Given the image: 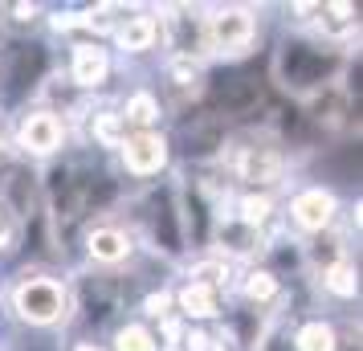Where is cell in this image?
<instances>
[{
  "label": "cell",
  "mask_w": 363,
  "mask_h": 351,
  "mask_svg": "<svg viewBox=\"0 0 363 351\" xmlns=\"http://www.w3.org/2000/svg\"><path fill=\"white\" fill-rule=\"evenodd\" d=\"M241 294H245L249 302H269L274 294H278V274H269V269H249L245 282H241Z\"/></svg>",
  "instance_id": "ffe728a7"
},
{
  "label": "cell",
  "mask_w": 363,
  "mask_h": 351,
  "mask_svg": "<svg viewBox=\"0 0 363 351\" xmlns=\"http://www.w3.org/2000/svg\"><path fill=\"white\" fill-rule=\"evenodd\" d=\"M115 41L123 53H147L155 50L160 41V21L147 17V13H135V17H123L115 25Z\"/></svg>",
  "instance_id": "8fae6325"
},
{
  "label": "cell",
  "mask_w": 363,
  "mask_h": 351,
  "mask_svg": "<svg viewBox=\"0 0 363 351\" xmlns=\"http://www.w3.org/2000/svg\"><path fill=\"white\" fill-rule=\"evenodd\" d=\"M220 164H229V172L245 184H278L281 176V155L269 143H229L220 151Z\"/></svg>",
  "instance_id": "277c9868"
},
{
  "label": "cell",
  "mask_w": 363,
  "mask_h": 351,
  "mask_svg": "<svg viewBox=\"0 0 363 351\" xmlns=\"http://www.w3.org/2000/svg\"><path fill=\"white\" fill-rule=\"evenodd\" d=\"M90 135H94V143H99V147L118 151L123 143H127V135H131V127H127V118H123V111H99V115L90 118Z\"/></svg>",
  "instance_id": "4fadbf2b"
},
{
  "label": "cell",
  "mask_w": 363,
  "mask_h": 351,
  "mask_svg": "<svg viewBox=\"0 0 363 351\" xmlns=\"http://www.w3.org/2000/svg\"><path fill=\"white\" fill-rule=\"evenodd\" d=\"M200 41L213 57H245L257 41V13L249 4H216L200 21Z\"/></svg>",
  "instance_id": "7a4b0ae2"
},
{
  "label": "cell",
  "mask_w": 363,
  "mask_h": 351,
  "mask_svg": "<svg viewBox=\"0 0 363 351\" xmlns=\"http://www.w3.org/2000/svg\"><path fill=\"white\" fill-rule=\"evenodd\" d=\"M69 306L74 302H69L66 286L57 282V278L37 274V269H25L21 282L13 286V311L29 327H57V323H66Z\"/></svg>",
  "instance_id": "3957f363"
},
{
  "label": "cell",
  "mask_w": 363,
  "mask_h": 351,
  "mask_svg": "<svg viewBox=\"0 0 363 351\" xmlns=\"http://www.w3.org/2000/svg\"><path fill=\"white\" fill-rule=\"evenodd\" d=\"M118 155H123V167L131 176L147 180V176H160L167 167L172 147H167V139L160 131H135V135H127V143L118 147Z\"/></svg>",
  "instance_id": "8992f818"
},
{
  "label": "cell",
  "mask_w": 363,
  "mask_h": 351,
  "mask_svg": "<svg viewBox=\"0 0 363 351\" xmlns=\"http://www.w3.org/2000/svg\"><path fill=\"white\" fill-rule=\"evenodd\" d=\"M176 306L184 311V318H213L220 311V294L204 282H184L176 294Z\"/></svg>",
  "instance_id": "7c38bea8"
},
{
  "label": "cell",
  "mask_w": 363,
  "mask_h": 351,
  "mask_svg": "<svg viewBox=\"0 0 363 351\" xmlns=\"http://www.w3.org/2000/svg\"><path fill=\"white\" fill-rule=\"evenodd\" d=\"M269 213H274V201H269L265 192H245V196L237 201V213H233V217L241 221V225H249V229H262L265 221H269Z\"/></svg>",
  "instance_id": "ac0fdd59"
},
{
  "label": "cell",
  "mask_w": 363,
  "mask_h": 351,
  "mask_svg": "<svg viewBox=\"0 0 363 351\" xmlns=\"http://www.w3.org/2000/svg\"><path fill=\"white\" fill-rule=\"evenodd\" d=\"M323 286H327L335 299H355L359 294V269L351 266L347 257H339V262H330L323 269Z\"/></svg>",
  "instance_id": "2e32d148"
},
{
  "label": "cell",
  "mask_w": 363,
  "mask_h": 351,
  "mask_svg": "<svg viewBox=\"0 0 363 351\" xmlns=\"http://www.w3.org/2000/svg\"><path fill=\"white\" fill-rule=\"evenodd\" d=\"M213 241L220 253H233V257H257V253L265 250V237H262V229H249V225H241L237 217H216V225H213Z\"/></svg>",
  "instance_id": "ba28073f"
},
{
  "label": "cell",
  "mask_w": 363,
  "mask_h": 351,
  "mask_svg": "<svg viewBox=\"0 0 363 351\" xmlns=\"http://www.w3.org/2000/svg\"><path fill=\"white\" fill-rule=\"evenodd\" d=\"M74 351H102V347H99V343H78Z\"/></svg>",
  "instance_id": "cb8c5ba5"
},
{
  "label": "cell",
  "mask_w": 363,
  "mask_h": 351,
  "mask_svg": "<svg viewBox=\"0 0 363 351\" xmlns=\"http://www.w3.org/2000/svg\"><path fill=\"white\" fill-rule=\"evenodd\" d=\"M208 351H225V347H220V343H213V347H208Z\"/></svg>",
  "instance_id": "d4e9b609"
},
{
  "label": "cell",
  "mask_w": 363,
  "mask_h": 351,
  "mask_svg": "<svg viewBox=\"0 0 363 351\" xmlns=\"http://www.w3.org/2000/svg\"><path fill=\"white\" fill-rule=\"evenodd\" d=\"M115 351H160V339L143 323H123L115 331Z\"/></svg>",
  "instance_id": "d6986e66"
},
{
  "label": "cell",
  "mask_w": 363,
  "mask_h": 351,
  "mask_svg": "<svg viewBox=\"0 0 363 351\" xmlns=\"http://www.w3.org/2000/svg\"><path fill=\"white\" fill-rule=\"evenodd\" d=\"M167 78H172V86L176 90H192L196 94L200 90V82H204V69H200V62H192V53H176L172 62H167Z\"/></svg>",
  "instance_id": "e0dca14e"
},
{
  "label": "cell",
  "mask_w": 363,
  "mask_h": 351,
  "mask_svg": "<svg viewBox=\"0 0 363 351\" xmlns=\"http://www.w3.org/2000/svg\"><path fill=\"white\" fill-rule=\"evenodd\" d=\"M167 306H172V294H164V290H160V294H147V299H143V311H147L151 318H164V315H172Z\"/></svg>",
  "instance_id": "7402d4cb"
},
{
  "label": "cell",
  "mask_w": 363,
  "mask_h": 351,
  "mask_svg": "<svg viewBox=\"0 0 363 351\" xmlns=\"http://www.w3.org/2000/svg\"><path fill=\"white\" fill-rule=\"evenodd\" d=\"M111 74V53L102 50L99 41H78L74 45V57H69V78L82 90H99Z\"/></svg>",
  "instance_id": "9c48e42d"
},
{
  "label": "cell",
  "mask_w": 363,
  "mask_h": 351,
  "mask_svg": "<svg viewBox=\"0 0 363 351\" xmlns=\"http://www.w3.org/2000/svg\"><path fill=\"white\" fill-rule=\"evenodd\" d=\"M123 118H127V127H135V131H151V127L160 123V99H155L151 90H139V94L127 99Z\"/></svg>",
  "instance_id": "9a60e30c"
},
{
  "label": "cell",
  "mask_w": 363,
  "mask_h": 351,
  "mask_svg": "<svg viewBox=\"0 0 363 351\" xmlns=\"http://www.w3.org/2000/svg\"><path fill=\"white\" fill-rule=\"evenodd\" d=\"M62 143H66V123L53 115V111H29L17 123V147L25 155L45 160V155H57Z\"/></svg>",
  "instance_id": "5b68a950"
},
{
  "label": "cell",
  "mask_w": 363,
  "mask_h": 351,
  "mask_svg": "<svg viewBox=\"0 0 363 351\" xmlns=\"http://www.w3.org/2000/svg\"><path fill=\"white\" fill-rule=\"evenodd\" d=\"M21 241V217L0 201V253H13Z\"/></svg>",
  "instance_id": "44dd1931"
},
{
  "label": "cell",
  "mask_w": 363,
  "mask_h": 351,
  "mask_svg": "<svg viewBox=\"0 0 363 351\" xmlns=\"http://www.w3.org/2000/svg\"><path fill=\"white\" fill-rule=\"evenodd\" d=\"M343 69L347 53L335 41H318V37H286L278 57H274V78L281 82V90H290L294 99L306 102L330 90Z\"/></svg>",
  "instance_id": "6da1fadb"
},
{
  "label": "cell",
  "mask_w": 363,
  "mask_h": 351,
  "mask_svg": "<svg viewBox=\"0 0 363 351\" xmlns=\"http://www.w3.org/2000/svg\"><path fill=\"white\" fill-rule=\"evenodd\" d=\"M335 217H339V201L330 188H302L290 201V221L302 233H327Z\"/></svg>",
  "instance_id": "52a82bcc"
},
{
  "label": "cell",
  "mask_w": 363,
  "mask_h": 351,
  "mask_svg": "<svg viewBox=\"0 0 363 351\" xmlns=\"http://www.w3.org/2000/svg\"><path fill=\"white\" fill-rule=\"evenodd\" d=\"M131 233H123L115 225H99V229H90L86 233V253H90V262H99V266H118V262H127L131 257Z\"/></svg>",
  "instance_id": "30bf717a"
},
{
  "label": "cell",
  "mask_w": 363,
  "mask_h": 351,
  "mask_svg": "<svg viewBox=\"0 0 363 351\" xmlns=\"http://www.w3.org/2000/svg\"><path fill=\"white\" fill-rule=\"evenodd\" d=\"M294 351H339V335L330 323L323 318H311V323H302L294 335Z\"/></svg>",
  "instance_id": "5bb4252c"
},
{
  "label": "cell",
  "mask_w": 363,
  "mask_h": 351,
  "mask_svg": "<svg viewBox=\"0 0 363 351\" xmlns=\"http://www.w3.org/2000/svg\"><path fill=\"white\" fill-rule=\"evenodd\" d=\"M9 13H13L17 21H33V17H41V9H37V4H13Z\"/></svg>",
  "instance_id": "603a6c76"
}]
</instances>
